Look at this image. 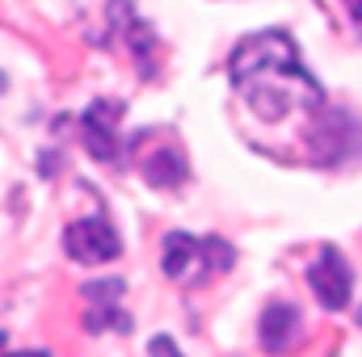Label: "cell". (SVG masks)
<instances>
[{
  "mask_svg": "<svg viewBox=\"0 0 362 357\" xmlns=\"http://www.w3.org/2000/svg\"><path fill=\"white\" fill-rule=\"evenodd\" d=\"M354 126H358V122H354L350 114H341V109L316 118V126H312V152H316V160H320V164H341V160H350V156H354Z\"/></svg>",
  "mask_w": 362,
  "mask_h": 357,
  "instance_id": "obj_8",
  "label": "cell"
},
{
  "mask_svg": "<svg viewBox=\"0 0 362 357\" xmlns=\"http://www.w3.org/2000/svg\"><path fill=\"white\" fill-rule=\"evenodd\" d=\"M8 89V76H4V72H0V92Z\"/></svg>",
  "mask_w": 362,
  "mask_h": 357,
  "instance_id": "obj_14",
  "label": "cell"
},
{
  "mask_svg": "<svg viewBox=\"0 0 362 357\" xmlns=\"http://www.w3.org/2000/svg\"><path fill=\"white\" fill-rule=\"evenodd\" d=\"M122 298V282L118 277H105V282H89L85 286V328L89 332H131V315L118 307Z\"/></svg>",
  "mask_w": 362,
  "mask_h": 357,
  "instance_id": "obj_6",
  "label": "cell"
},
{
  "mask_svg": "<svg viewBox=\"0 0 362 357\" xmlns=\"http://www.w3.org/2000/svg\"><path fill=\"white\" fill-rule=\"evenodd\" d=\"M257 341H262L266 353H291V349H299V341H303V315H299V307L282 303V298L270 303L262 311V320H257Z\"/></svg>",
  "mask_w": 362,
  "mask_h": 357,
  "instance_id": "obj_7",
  "label": "cell"
},
{
  "mask_svg": "<svg viewBox=\"0 0 362 357\" xmlns=\"http://www.w3.org/2000/svg\"><path fill=\"white\" fill-rule=\"evenodd\" d=\"M236 265V248L219 236H189V231H169L160 244V269L177 286H202Z\"/></svg>",
  "mask_w": 362,
  "mask_h": 357,
  "instance_id": "obj_2",
  "label": "cell"
},
{
  "mask_svg": "<svg viewBox=\"0 0 362 357\" xmlns=\"http://www.w3.org/2000/svg\"><path fill=\"white\" fill-rule=\"evenodd\" d=\"M64 253L81 265H105L122 253V240L114 231V223L105 214H89V219H76L68 223L64 231Z\"/></svg>",
  "mask_w": 362,
  "mask_h": 357,
  "instance_id": "obj_4",
  "label": "cell"
},
{
  "mask_svg": "<svg viewBox=\"0 0 362 357\" xmlns=\"http://www.w3.org/2000/svg\"><path fill=\"white\" fill-rule=\"evenodd\" d=\"M127 114L122 101H110V97H97L89 109L81 114V139H85V152L101 164H122V143H118V118Z\"/></svg>",
  "mask_w": 362,
  "mask_h": 357,
  "instance_id": "obj_3",
  "label": "cell"
},
{
  "mask_svg": "<svg viewBox=\"0 0 362 357\" xmlns=\"http://www.w3.org/2000/svg\"><path fill=\"white\" fill-rule=\"evenodd\" d=\"M135 147V160H139V173L148 185H156V189H177L181 181L189 177V164H185V152H181L173 139H165V143H156L152 152H144L139 143H131Z\"/></svg>",
  "mask_w": 362,
  "mask_h": 357,
  "instance_id": "obj_9",
  "label": "cell"
},
{
  "mask_svg": "<svg viewBox=\"0 0 362 357\" xmlns=\"http://www.w3.org/2000/svg\"><path fill=\"white\" fill-rule=\"evenodd\" d=\"M148 353H152V357H185V353L177 349V345H173V337H152Z\"/></svg>",
  "mask_w": 362,
  "mask_h": 357,
  "instance_id": "obj_11",
  "label": "cell"
},
{
  "mask_svg": "<svg viewBox=\"0 0 362 357\" xmlns=\"http://www.w3.org/2000/svg\"><path fill=\"white\" fill-rule=\"evenodd\" d=\"M228 76L240 92V101L262 122H286V118L325 109L320 80L303 68L295 38L282 30H262V34L245 38L232 51Z\"/></svg>",
  "mask_w": 362,
  "mask_h": 357,
  "instance_id": "obj_1",
  "label": "cell"
},
{
  "mask_svg": "<svg viewBox=\"0 0 362 357\" xmlns=\"http://www.w3.org/2000/svg\"><path fill=\"white\" fill-rule=\"evenodd\" d=\"M4 357H51L47 349H25V353H4Z\"/></svg>",
  "mask_w": 362,
  "mask_h": 357,
  "instance_id": "obj_13",
  "label": "cell"
},
{
  "mask_svg": "<svg viewBox=\"0 0 362 357\" xmlns=\"http://www.w3.org/2000/svg\"><path fill=\"white\" fill-rule=\"evenodd\" d=\"M308 282H312V294L320 298L325 311H346V307H350L354 273H350L346 257H341L333 244H325V248L316 253V261L308 265Z\"/></svg>",
  "mask_w": 362,
  "mask_h": 357,
  "instance_id": "obj_5",
  "label": "cell"
},
{
  "mask_svg": "<svg viewBox=\"0 0 362 357\" xmlns=\"http://www.w3.org/2000/svg\"><path fill=\"white\" fill-rule=\"evenodd\" d=\"M110 17H114V30L122 34V42L131 47V55L139 59V72L152 76L156 72V34H152V25H144L131 13V0H110Z\"/></svg>",
  "mask_w": 362,
  "mask_h": 357,
  "instance_id": "obj_10",
  "label": "cell"
},
{
  "mask_svg": "<svg viewBox=\"0 0 362 357\" xmlns=\"http://www.w3.org/2000/svg\"><path fill=\"white\" fill-rule=\"evenodd\" d=\"M341 4L350 8V17H354V21H362V0H341Z\"/></svg>",
  "mask_w": 362,
  "mask_h": 357,
  "instance_id": "obj_12",
  "label": "cell"
}]
</instances>
